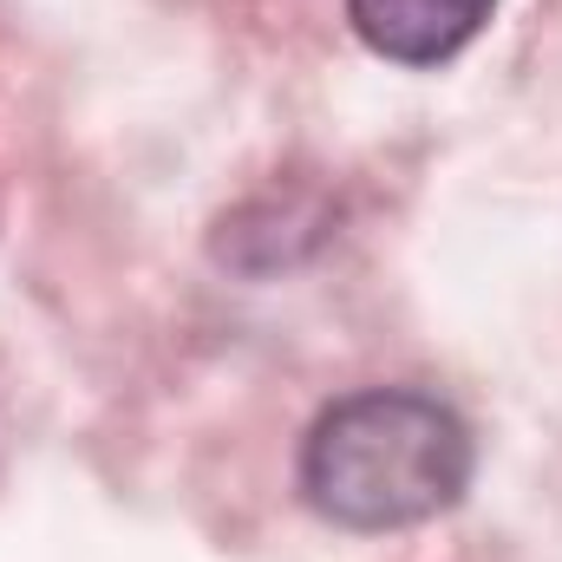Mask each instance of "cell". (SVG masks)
I'll list each match as a JSON object with an SVG mask.
<instances>
[{
  "mask_svg": "<svg viewBox=\"0 0 562 562\" xmlns=\"http://www.w3.org/2000/svg\"><path fill=\"white\" fill-rule=\"evenodd\" d=\"M477 445L438 393L367 386L334 400L301 438V497L340 530H413L471 491Z\"/></svg>",
  "mask_w": 562,
  "mask_h": 562,
  "instance_id": "6da1fadb",
  "label": "cell"
},
{
  "mask_svg": "<svg viewBox=\"0 0 562 562\" xmlns=\"http://www.w3.org/2000/svg\"><path fill=\"white\" fill-rule=\"evenodd\" d=\"M491 13H497V0H347L353 33L393 66H445V59H458L484 33Z\"/></svg>",
  "mask_w": 562,
  "mask_h": 562,
  "instance_id": "7a4b0ae2",
  "label": "cell"
}]
</instances>
